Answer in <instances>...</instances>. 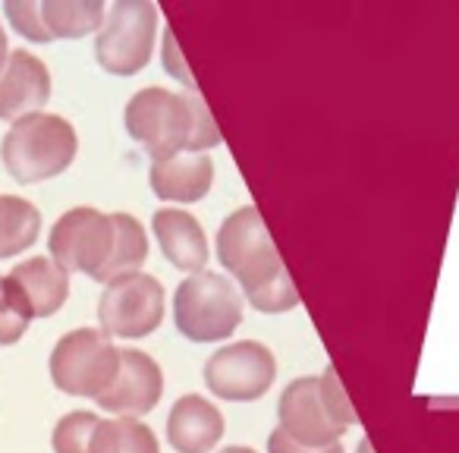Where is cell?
I'll return each instance as SVG.
<instances>
[{"label":"cell","mask_w":459,"mask_h":453,"mask_svg":"<svg viewBox=\"0 0 459 453\" xmlns=\"http://www.w3.org/2000/svg\"><path fill=\"white\" fill-rule=\"evenodd\" d=\"M217 262L237 277L252 309L264 315H281L299 306V290L271 240L264 217L255 205L237 208L217 231Z\"/></svg>","instance_id":"cell-1"},{"label":"cell","mask_w":459,"mask_h":453,"mask_svg":"<svg viewBox=\"0 0 459 453\" xmlns=\"http://www.w3.org/2000/svg\"><path fill=\"white\" fill-rule=\"evenodd\" d=\"M123 126L135 142L148 148L152 164L183 152H208L221 142L214 117L202 95H173L167 89H142L123 110Z\"/></svg>","instance_id":"cell-2"},{"label":"cell","mask_w":459,"mask_h":453,"mask_svg":"<svg viewBox=\"0 0 459 453\" xmlns=\"http://www.w3.org/2000/svg\"><path fill=\"white\" fill-rule=\"evenodd\" d=\"M79 154V135L70 120L57 114H29L16 120L0 142L7 173L22 186L45 183L66 170Z\"/></svg>","instance_id":"cell-3"},{"label":"cell","mask_w":459,"mask_h":453,"mask_svg":"<svg viewBox=\"0 0 459 453\" xmlns=\"http://www.w3.org/2000/svg\"><path fill=\"white\" fill-rule=\"evenodd\" d=\"M173 325L192 344H217L243 325V296L217 271L186 277L173 293Z\"/></svg>","instance_id":"cell-4"},{"label":"cell","mask_w":459,"mask_h":453,"mask_svg":"<svg viewBox=\"0 0 459 453\" xmlns=\"http://www.w3.org/2000/svg\"><path fill=\"white\" fill-rule=\"evenodd\" d=\"M120 369V350L101 327H76L64 334L51 353V381L70 396L98 400Z\"/></svg>","instance_id":"cell-5"},{"label":"cell","mask_w":459,"mask_h":453,"mask_svg":"<svg viewBox=\"0 0 459 453\" xmlns=\"http://www.w3.org/2000/svg\"><path fill=\"white\" fill-rule=\"evenodd\" d=\"M158 7L152 0H117L95 35V60L110 76H135L154 54Z\"/></svg>","instance_id":"cell-6"},{"label":"cell","mask_w":459,"mask_h":453,"mask_svg":"<svg viewBox=\"0 0 459 453\" xmlns=\"http://www.w3.org/2000/svg\"><path fill=\"white\" fill-rule=\"evenodd\" d=\"M114 217L89 208V205H79V208H70L57 217L51 237H48V252L66 271H82L95 281L114 256Z\"/></svg>","instance_id":"cell-7"},{"label":"cell","mask_w":459,"mask_h":453,"mask_svg":"<svg viewBox=\"0 0 459 453\" xmlns=\"http://www.w3.org/2000/svg\"><path fill=\"white\" fill-rule=\"evenodd\" d=\"M164 283L152 274H129L108 283L98 300V325L110 340L148 337L164 321Z\"/></svg>","instance_id":"cell-8"},{"label":"cell","mask_w":459,"mask_h":453,"mask_svg":"<svg viewBox=\"0 0 459 453\" xmlns=\"http://www.w3.org/2000/svg\"><path fill=\"white\" fill-rule=\"evenodd\" d=\"M277 378V359L258 340L221 346L204 362V384L214 396L227 403L262 400Z\"/></svg>","instance_id":"cell-9"},{"label":"cell","mask_w":459,"mask_h":453,"mask_svg":"<svg viewBox=\"0 0 459 453\" xmlns=\"http://www.w3.org/2000/svg\"><path fill=\"white\" fill-rule=\"evenodd\" d=\"M277 419H281L283 431L293 440L306 447H331L340 444L350 428L331 413L321 390V375H306L287 384L281 394V406H277Z\"/></svg>","instance_id":"cell-10"},{"label":"cell","mask_w":459,"mask_h":453,"mask_svg":"<svg viewBox=\"0 0 459 453\" xmlns=\"http://www.w3.org/2000/svg\"><path fill=\"white\" fill-rule=\"evenodd\" d=\"M164 394V371L148 353L142 350H120V369L110 388L98 396V406L123 419H139L148 415L160 403Z\"/></svg>","instance_id":"cell-11"},{"label":"cell","mask_w":459,"mask_h":453,"mask_svg":"<svg viewBox=\"0 0 459 453\" xmlns=\"http://www.w3.org/2000/svg\"><path fill=\"white\" fill-rule=\"evenodd\" d=\"M51 101V70L32 51H10L0 66V120H22L41 114Z\"/></svg>","instance_id":"cell-12"},{"label":"cell","mask_w":459,"mask_h":453,"mask_svg":"<svg viewBox=\"0 0 459 453\" xmlns=\"http://www.w3.org/2000/svg\"><path fill=\"white\" fill-rule=\"evenodd\" d=\"M223 431V413L198 394L179 396L167 415V444L177 453H211L221 444Z\"/></svg>","instance_id":"cell-13"},{"label":"cell","mask_w":459,"mask_h":453,"mask_svg":"<svg viewBox=\"0 0 459 453\" xmlns=\"http://www.w3.org/2000/svg\"><path fill=\"white\" fill-rule=\"evenodd\" d=\"M7 281L22 296L32 318H51L70 300V271L54 262L51 256L26 258L10 271Z\"/></svg>","instance_id":"cell-14"},{"label":"cell","mask_w":459,"mask_h":453,"mask_svg":"<svg viewBox=\"0 0 459 453\" xmlns=\"http://www.w3.org/2000/svg\"><path fill=\"white\" fill-rule=\"evenodd\" d=\"M152 231L158 246L173 268L186 274H202L208 265V240H204L202 223L183 208H158L152 217Z\"/></svg>","instance_id":"cell-15"},{"label":"cell","mask_w":459,"mask_h":453,"mask_svg":"<svg viewBox=\"0 0 459 453\" xmlns=\"http://www.w3.org/2000/svg\"><path fill=\"white\" fill-rule=\"evenodd\" d=\"M148 179H152V192L160 202L192 205L208 196L211 183H214V161L208 152L173 154V158L152 164Z\"/></svg>","instance_id":"cell-16"},{"label":"cell","mask_w":459,"mask_h":453,"mask_svg":"<svg viewBox=\"0 0 459 453\" xmlns=\"http://www.w3.org/2000/svg\"><path fill=\"white\" fill-rule=\"evenodd\" d=\"M41 16L51 39H85L101 32L108 7L104 0H41Z\"/></svg>","instance_id":"cell-17"},{"label":"cell","mask_w":459,"mask_h":453,"mask_svg":"<svg viewBox=\"0 0 459 453\" xmlns=\"http://www.w3.org/2000/svg\"><path fill=\"white\" fill-rule=\"evenodd\" d=\"M41 237V211L22 196H0V258L32 249Z\"/></svg>","instance_id":"cell-18"},{"label":"cell","mask_w":459,"mask_h":453,"mask_svg":"<svg viewBox=\"0 0 459 453\" xmlns=\"http://www.w3.org/2000/svg\"><path fill=\"white\" fill-rule=\"evenodd\" d=\"M114 227H117V243H114V256L104 265V271L95 277L98 283H114L120 277L139 274V268L148 258V233L133 214L126 211H114Z\"/></svg>","instance_id":"cell-19"},{"label":"cell","mask_w":459,"mask_h":453,"mask_svg":"<svg viewBox=\"0 0 459 453\" xmlns=\"http://www.w3.org/2000/svg\"><path fill=\"white\" fill-rule=\"evenodd\" d=\"M89 453H160V444L145 422L114 415L98 422Z\"/></svg>","instance_id":"cell-20"},{"label":"cell","mask_w":459,"mask_h":453,"mask_svg":"<svg viewBox=\"0 0 459 453\" xmlns=\"http://www.w3.org/2000/svg\"><path fill=\"white\" fill-rule=\"evenodd\" d=\"M98 415L89 409H76V413H66L64 419L54 428V453H89L91 450V434L98 428Z\"/></svg>","instance_id":"cell-21"},{"label":"cell","mask_w":459,"mask_h":453,"mask_svg":"<svg viewBox=\"0 0 459 453\" xmlns=\"http://www.w3.org/2000/svg\"><path fill=\"white\" fill-rule=\"evenodd\" d=\"M29 325H32V315H29L22 296L16 293V287L7 277H0V346L20 344Z\"/></svg>","instance_id":"cell-22"},{"label":"cell","mask_w":459,"mask_h":453,"mask_svg":"<svg viewBox=\"0 0 459 453\" xmlns=\"http://www.w3.org/2000/svg\"><path fill=\"white\" fill-rule=\"evenodd\" d=\"M4 16H7V22L16 29V35H22L26 41H35V45L54 41L51 32H48L45 16H41L39 0H7V4H4Z\"/></svg>","instance_id":"cell-23"},{"label":"cell","mask_w":459,"mask_h":453,"mask_svg":"<svg viewBox=\"0 0 459 453\" xmlns=\"http://www.w3.org/2000/svg\"><path fill=\"white\" fill-rule=\"evenodd\" d=\"M321 390H325V400H327V406H331V413L337 415L346 428L356 425L359 415H356V409H352V403H350V396H346V390H343V384H340L337 369H333V365H327L325 375H321Z\"/></svg>","instance_id":"cell-24"},{"label":"cell","mask_w":459,"mask_h":453,"mask_svg":"<svg viewBox=\"0 0 459 453\" xmlns=\"http://www.w3.org/2000/svg\"><path fill=\"white\" fill-rule=\"evenodd\" d=\"M268 453H346L343 444H331V447H306L299 440L290 438L283 428H274L268 434Z\"/></svg>","instance_id":"cell-25"},{"label":"cell","mask_w":459,"mask_h":453,"mask_svg":"<svg viewBox=\"0 0 459 453\" xmlns=\"http://www.w3.org/2000/svg\"><path fill=\"white\" fill-rule=\"evenodd\" d=\"M164 60H167V70H173V64H179V54H177V39H173V32H164ZM179 76H183L186 85H192L189 73L179 66Z\"/></svg>","instance_id":"cell-26"},{"label":"cell","mask_w":459,"mask_h":453,"mask_svg":"<svg viewBox=\"0 0 459 453\" xmlns=\"http://www.w3.org/2000/svg\"><path fill=\"white\" fill-rule=\"evenodd\" d=\"M10 57V41H7V32H4V26H0V66L7 64Z\"/></svg>","instance_id":"cell-27"},{"label":"cell","mask_w":459,"mask_h":453,"mask_svg":"<svg viewBox=\"0 0 459 453\" xmlns=\"http://www.w3.org/2000/svg\"><path fill=\"white\" fill-rule=\"evenodd\" d=\"M356 453H375V447H371L368 438H362V440H359V447H356Z\"/></svg>","instance_id":"cell-28"},{"label":"cell","mask_w":459,"mask_h":453,"mask_svg":"<svg viewBox=\"0 0 459 453\" xmlns=\"http://www.w3.org/2000/svg\"><path fill=\"white\" fill-rule=\"evenodd\" d=\"M221 453H255V450H252V447H223V450Z\"/></svg>","instance_id":"cell-29"}]
</instances>
